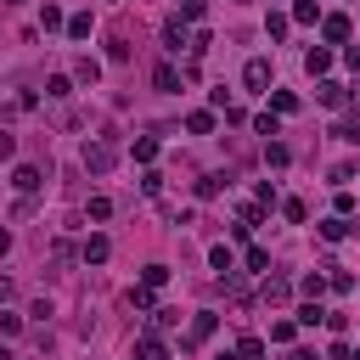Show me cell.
<instances>
[{"label": "cell", "instance_id": "cell-10", "mask_svg": "<svg viewBox=\"0 0 360 360\" xmlns=\"http://www.w3.org/2000/svg\"><path fill=\"white\" fill-rule=\"evenodd\" d=\"M79 253H84V264H101V259L112 253V242H107V236H84V248H79Z\"/></svg>", "mask_w": 360, "mask_h": 360}, {"label": "cell", "instance_id": "cell-35", "mask_svg": "<svg viewBox=\"0 0 360 360\" xmlns=\"http://www.w3.org/2000/svg\"><path fill=\"white\" fill-rule=\"evenodd\" d=\"M6 253H11V231L0 225V259H6Z\"/></svg>", "mask_w": 360, "mask_h": 360}, {"label": "cell", "instance_id": "cell-24", "mask_svg": "<svg viewBox=\"0 0 360 360\" xmlns=\"http://www.w3.org/2000/svg\"><path fill=\"white\" fill-rule=\"evenodd\" d=\"M141 281H146V287H163V281H169V264H146Z\"/></svg>", "mask_w": 360, "mask_h": 360}, {"label": "cell", "instance_id": "cell-21", "mask_svg": "<svg viewBox=\"0 0 360 360\" xmlns=\"http://www.w3.org/2000/svg\"><path fill=\"white\" fill-rule=\"evenodd\" d=\"M259 354H264V338H242L236 343V360H259Z\"/></svg>", "mask_w": 360, "mask_h": 360}, {"label": "cell", "instance_id": "cell-1", "mask_svg": "<svg viewBox=\"0 0 360 360\" xmlns=\"http://www.w3.org/2000/svg\"><path fill=\"white\" fill-rule=\"evenodd\" d=\"M79 158H84V169H90V174H107V169L118 163V141H112V135H90Z\"/></svg>", "mask_w": 360, "mask_h": 360}, {"label": "cell", "instance_id": "cell-13", "mask_svg": "<svg viewBox=\"0 0 360 360\" xmlns=\"http://www.w3.org/2000/svg\"><path fill=\"white\" fill-rule=\"evenodd\" d=\"M287 28H292L287 11H270V17H264V34H270V39H287Z\"/></svg>", "mask_w": 360, "mask_h": 360}, {"label": "cell", "instance_id": "cell-33", "mask_svg": "<svg viewBox=\"0 0 360 360\" xmlns=\"http://www.w3.org/2000/svg\"><path fill=\"white\" fill-rule=\"evenodd\" d=\"M129 304H135V309H152V287H146V281H141V287H135V292H129Z\"/></svg>", "mask_w": 360, "mask_h": 360}, {"label": "cell", "instance_id": "cell-9", "mask_svg": "<svg viewBox=\"0 0 360 360\" xmlns=\"http://www.w3.org/2000/svg\"><path fill=\"white\" fill-rule=\"evenodd\" d=\"M152 84H158L163 96H174V90H180V73H174L169 62H158V68H152Z\"/></svg>", "mask_w": 360, "mask_h": 360}, {"label": "cell", "instance_id": "cell-40", "mask_svg": "<svg viewBox=\"0 0 360 360\" xmlns=\"http://www.w3.org/2000/svg\"><path fill=\"white\" fill-rule=\"evenodd\" d=\"M349 360H360V349H354V354H349Z\"/></svg>", "mask_w": 360, "mask_h": 360}, {"label": "cell", "instance_id": "cell-7", "mask_svg": "<svg viewBox=\"0 0 360 360\" xmlns=\"http://www.w3.org/2000/svg\"><path fill=\"white\" fill-rule=\"evenodd\" d=\"M315 101H321V107H343V101H349V90H343V84H332V79H321V84H315Z\"/></svg>", "mask_w": 360, "mask_h": 360}, {"label": "cell", "instance_id": "cell-31", "mask_svg": "<svg viewBox=\"0 0 360 360\" xmlns=\"http://www.w3.org/2000/svg\"><path fill=\"white\" fill-rule=\"evenodd\" d=\"M270 101H276V112H292V107H298V96H292V90H276Z\"/></svg>", "mask_w": 360, "mask_h": 360}, {"label": "cell", "instance_id": "cell-26", "mask_svg": "<svg viewBox=\"0 0 360 360\" xmlns=\"http://www.w3.org/2000/svg\"><path fill=\"white\" fill-rule=\"evenodd\" d=\"M253 129H259V135H264V141H270V135H281V124H276V118H270V112H259V118H253Z\"/></svg>", "mask_w": 360, "mask_h": 360}, {"label": "cell", "instance_id": "cell-27", "mask_svg": "<svg viewBox=\"0 0 360 360\" xmlns=\"http://www.w3.org/2000/svg\"><path fill=\"white\" fill-rule=\"evenodd\" d=\"M298 321H304V326H315V321H326V309H321V304H315V298H309V304H304V309H298Z\"/></svg>", "mask_w": 360, "mask_h": 360}, {"label": "cell", "instance_id": "cell-37", "mask_svg": "<svg viewBox=\"0 0 360 360\" xmlns=\"http://www.w3.org/2000/svg\"><path fill=\"white\" fill-rule=\"evenodd\" d=\"M292 360H315V349H298V354H292Z\"/></svg>", "mask_w": 360, "mask_h": 360}, {"label": "cell", "instance_id": "cell-25", "mask_svg": "<svg viewBox=\"0 0 360 360\" xmlns=\"http://www.w3.org/2000/svg\"><path fill=\"white\" fill-rule=\"evenodd\" d=\"M315 17H321L315 0H298V6H292V22H315Z\"/></svg>", "mask_w": 360, "mask_h": 360}, {"label": "cell", "instance_id": "cell-6", "mask_svg": "<svg viewBox=\"0 0 360 360\" xmlns=\"http://www.w3.org/2000/svg\"><path fill=\"white\" fill-rule=\"evenodd\" d=\"M180 45H191V34H186L180 17H169V22H163V51H180Z\"/></svg>", "mask_w": 360, "mask_h": 360}, {"label": "cell", "instance_id": "cell-29", "mask_svg": "<svg viewBox=\"0 0 360 360\" xmlns=\"http://www.w3.org/2000/svg\"><path fill=\"white\" fill-rule=\"evenodd\" d=\"M202 11H208V0H180V17H186V22H197Z\"/></svg>", "mask_w": 360, "mask_h": 360}, {"label": "cell", "instance_id": "cell-18", "mask_svg": "<svg viewBox=\"0 0 360 360\" xmlns=\"http://www.w3.org/2000/svg\"><path fill=\"white\" fill-rule=\"evenodd\" d=\"M129 152H135V163H152V158H158V141H152V135H141Z\"/></svg>", "mask_w": 360, "mask_h": 360}, {"label": "cell", "instance_id": "cell-2", "mask_svg": "<svg viewBox=\"0 0 360 360\" xmlns=\"http://www.w3.org/2000/svg\"><path fill=\"white\" fill-rule=\"evenodd\" d=\"M214 326H219V315H214V309H197V315H191V326H186V343H191V349H197V343H208V338H214Z\"/></svg>", "mask_w": 360, "mask_h": 360}, {"label": "cell", "instance_id": "cell-39", "mask_svg": "<svg viewBox=\"0 0 360 360\" xmlns=\"http://www.w3.org/2000/svg\"><path fill=\"white\" fill-rule=\"evenodd\" d=\"M0 6H22V0H0Z\"/></svg>", "mask_w": 360, "mask_h": 360}, {"label": "cell", "instance_id": "cell-11", "mask_svg": "<svg viewBox=\"0 0 360 360\" xmlns=\"http://www.w3.org/2000/svg\"><path fill=\"white\" fill-rule=\"evenodd\" d=\"M39 28H68V17H62L56 0H39Z\"/></svg>", "mask_w": 360, "mask_h": 360}, {"label": "cell", "instance_id": "cell-30", "mask_svg": "<svg viewBox=\"0 0 360 360\" xmlns=\"http://www.w3.org/2000/svg\"><path fill=\"white\" fill-rule=\"evenodd\" d=\"M107 56H112V62H129V45H124V39L112 34V39H107Z\"/></svg>", "mask_w": 360, "mask_h": 360}, {"label": "cell", "instance_id": "cell-3", "mask_svg": "<svg viewBox=\"0 0 360 360\" xmlns=\"http://www.w3.org/2000/svg\"><path fill=\"white\" fill-rule=\"evenodd\" d=\"M242 84H248V90H264V84H270V62H264V56H253V62L242 68Z\"/></svg>", "mask_w": 360, "mask_h": 360}, {"label": "cell", "instance_id": "cell-20", "mask_svg": "<svg viewBox=\"0 0 360 360\" xmlns=\"http://www.w3.org/2000/svg\"><path fill=\"white\" fill-rule=\"evenodd\" d=\"M287 292H292V287H287V281H281V276H270V281H264V304H281V298H287Z\"/></svg>", "mask_w": 360, "mask_h": 360}, {"label": "cell", "instance_id": "cell-34", "mask_svg": "<svg viewBox=\"0 0 360 360\" xmlns=\"http://www.w3.org/2000/svg\"><path fill=\"white\" fill-rule=\"evenodd\" d=\"M11 152H17V135H11V129H0V158H11Z\"/></svg>", "mask_w": 360, "mask_h": 360}, {"label": "cell", "instance_id": "cell-36", "mask_svg": "<svg viewBox=\"0 0 360 360\" xmlns=\"http://www.w3.org/2000/svg\"><path fill=\"white\" fill-rule=\"evenodd\" d=\"M6 298H11V281H6V276H0V304H6Z\"/></svg>", "mask_w": 360, "mask_h": 360}, {"label": "cell", "instance_id": "cell-17", "mask_svg": "<svg viewBox=\"0 0 360 360\" xmlns=\"http://www.w3.org/2000/svg\"><path fill=\"white\" fill-rule=\"evenodd\" d=\"M45 96H56V101H68V96H73V79H62V73H56V79H45Z\"/></svg>", "mask_w": 360, "mask_h": 360}, {"label": "cell", "instance_id": "cell-8", "mask_svg": "<svg viewBox=\"0 0 360 360\" xmlns=\"http://www.w3.org/2000/svg\"><path fill=\"white\" fill-rule=\"evenodd\" d=\"M321 34H326V45H343L349 39V17H321Z\"/></svg>", "mask_w": 360, "mask_h": 360}, {"label": "cell", "instance_id": "cell-41", "mask_svg": "<svg viewBox=\"0 0 360 360\" xmlns=\"http://www.w3.org/2000/svg\"><path fill=\"white\" fill-rule=\"evenodd\" d=\"M0 360H11V354H6V349H0Z\"/></svg>", "mask_w": 360, "mask_h": 360}, {"label": "cell", "instance_id": "cell-19", "mask_svg": "<svg viewBox=\"0 0 360 360\" xmlns=\"http://www.w3.org/2000/svg\"><path fill=\"white\" fill-rule=\"evenodd\" d=\"M84 214H90V219H112V197H90Z\"/></svg>", "mask_w": 360, "mask_h": 360}, {"label": "cell", "instance_id": "cell-14", "mask_svg": "<svg viewBox=\"0 0 360 360\" xmlns=\"http://www.w3.org/2000/svg\"><path fill=\"white\" fill-rule=\"evenodd\" d=\"M349 231H354V225H349L343 214H338V219H321V236H326V242H343Z\"/></svg>", "mask_w": 360, "mask_h": 360}, {"label": "cell", "instance_id": "cell-22", "mask_svg": "<svg viewBox=\"0 0 360 360\" xmlns=\"http://www.w3.org/2000/svg\"><path fill=\"white\" fill-rule=\"evenodd\" d=\"M68 34H73V39H90V11H79V17H68Z\"/></svg>", "mask_w": 360, "mask_h": 360}, {"label": "cell", "instance_id": "cell-4", "mask_svg": "<svg viewBox=\"0 0 360 360\" xmlns=\"http://www.w3.org/2000/svg\"><path fill=\"white\" fill-rule=\"evenodd\" d=\"M11 186H17V191H22V197H34V191H39V186H45V174H39V169H34V163H22V169H17V174H11Z\"/></svg>", "mask_w": 360, "mask_h": 360}, {"label": "cell", "instance_id": "cell-16", "mask_svg": "<svg viewBox=\"0 0 360 360\" xmlns=\"http://www.w3.org/2000/svg\"><path fill=\"white\" fill-rule=\"evenodd\" d=\"M298 287H304V292H309V298H321V292H326V287H332V276H321V270H309V276H304V281H298Z\"/></svg>", "mask_w": 360, "mask_h": 360}, {"label": "cell", "instance_id": "cell-15", "mask_svg": "<svg viewBox=\"0 0 360 360\" xmlns=\"http://www.w3.org/2000/svg\"><path fill=\"white\" fill-rule=\"evenodd\" d=\"M304 68H309V73H326V68H332V51H326V45H315V51L304 56Z\"/></svg>", "mask_w": 360, "mask_h": 360}, {"label": "cell", "instance_id": "cell-32", "mask_svg": "<svg viewBox=\"0 0 360 360\" xmlns=\"http://www.w3.org/2000/svg\"><path fill=\"white\" fill-rule=\"evenodd\" d=\"M141 191H146V197H158V191H163V174H158V169H146V180H141Z\"/></svg>", "mask_w": 360, "mask_h": 360}, {"label": "cell", "instance_id": "cell-38", "mask_svg": "<svg viewBox=\"0 0 360 360\" xmlns=\"http://www.w3.org/2000/svg\"><path fill=\"white\" fill-rule=\"evenodd\" d=\"M214 360H236V354H214Z\"/></svg>", "mask_w": 360, "mask_h": 360}, {"label": "cell", "instance_id": "cell-23", "mask_svg": "<svg viewBox=\"0 0 360 360\" xmlns=\"http://www.w3.org/2000/svg\"><path fill=\"white\" fill-rule=\"evenodd\" d=\"M186 129H191V135H208V129H214V112H191Z\"/></svg>", "mask_w": 360, "mask_h": 360}, {"label": "cell", "instance_id": "cell-5", "mask_svg": "<svg viewBox=\"0 0 360 360\" xmlns=\"http://www.w3.org/2000/svg\"><path fill=\"white\" fill-rule=\"evenodd\" d=\"M129 360H169V349H163V338H158V332H146V338L135 343V354H129Z\"/></svg>", "mask_w": 360, "mask_h": 360}, {"label": "cell", "instance_id": "cell-12", "mask_svg": "<svg viewBox=\"0 0 360 360\" xmlns=\"http://www.w3.org/2000/svg\"><path fill=\"white\" fill-rule=\"evenodd\" d=\"M73 79H79V84H96V79H101V62H96V56H79V62H73Z\"/></svg>", "mask_w": 360, "mask_h": 360}, {"label": "cell", "instance_id": "cell-28", "mask_svg": "<svg viewBox=\"0 0 360 360\" xmlns=\"http://www.w3.org/2000/svg\"><path fill=\"white\" fill-rule=\"evenodd\" d=\"M174 321H180V315H174V309H152V332H169V326H174Z\"/></svg>", "mask_w": 360, "mask_h": 360}]
</instances>
